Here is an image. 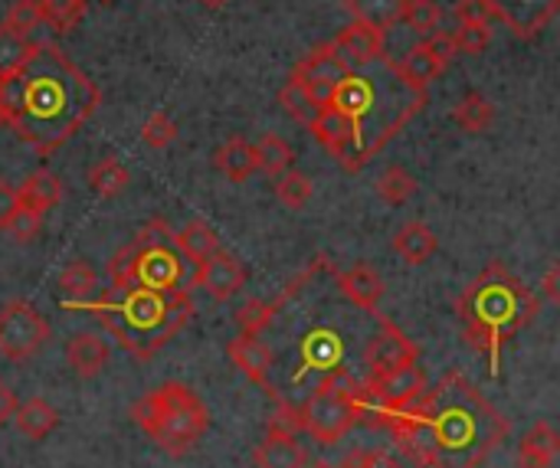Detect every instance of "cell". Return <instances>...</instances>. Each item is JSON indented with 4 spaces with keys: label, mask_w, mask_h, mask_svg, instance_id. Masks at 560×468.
Masks as SVG:
<instances>
[{
    "label": "cell",
    "mask_w": 560,
    "mask_h": 468,
    "mask_svg": "<svg viewBox=\"0 0 560 468\" xmlns=\"http://www.w3.org/2000/svg\"><path fill=\"white\" fill-rule=\"evenodd\" d=\"M341 354H345V344H341V338H338L335 331H328V328H318V331H312V335L302 341V364H305V371H322V374H328V371H335V367L341 364Z\"/></svg>",
    "instance_id": "cell-27"
},
{
    "label": "cell",
    "mask_w": 560,
    "mask_h": 468,
    "mask_svg": "<svg viewBox=\"0 0 560 468\" xmlns=\"http://www.w3.org/2000/svg\"><path fill=\"white\" fill-rule=\"evenodd\" d=\"M128 184H131V174L125 171V164H121L118 157H102V161L89 171V187H92L98 197H105V200L125 194Z\"/></svg>",
    "instance_id": "cell-32"
},
{
    "label": "cell",
    "mask_w": 560,
    "mask_h": 468,
    "mask_svg": "<svg viewBox=\"0 0 560 468\" xmlns=\"http://www.w3.org/2000/svg\"><path fill=\"white\" fill-rule=\"evenodd\" d=\"M338 289H341V295H345L351 305H358V308L377 315L381 299H384V279H381L371 266L361 262V266L341 269V272H338Z\"/></svg>",
    "instance_id": "cell-20"
},
{
    "label": "cell",
    "mask_w": 560,
    "mask_h": 468,
    "mask_svg": "<svg viewBox=\"0 0 560 468\" xmlns=\"http://www.w3.org/2000/svg\"><path fill=\"white\" fill-rule=\"evenodd\" d=\"M33 49H36L33 39L0 26V72H13L16 66H23L33 56Z\"/></svg>",
    "instance_id": "cell-41"
},
{
    "label": "cell",
    "mask_w": 560,
    "mask_h": 468,
    "mask_svg": "<svg viewBox=\"0 0 560 468\" xmlns=\"http://www.w3.org/2000/svg\"><path fill=\"white\" fill-rule=\"evenodd\" d=\"M312 177L308 174H302V171H282L279 177H276V197H279V203L282 207H289V210H302L308 200H312Z\"/></svg>",
    "instance_id": "cell-35"
},
{
    "label": "cell",
    "mask_w": 560,
    "mask_h": 468,
    "mask_svg": "<svg viewBox=\"0 0 560 468\" xmlns=\"http://www.w3.org/2000/svg\"><path fill=\"white\" fill-rule=\"evenodd\" d=\"M545 295L551 299V302H560V266L555 262L551 269H548V276H545Z\"/></svg>",
    "instance_id": "cell-49"
},
{
    "label": "cell",
    "mask_w": 560,
    "mask_h": 468,
    "mask_svg": "<svg viewBox=\"0 0 560 468\" xmlns=\"http://www.w3.org/2000/svg\"><path fill=\"white\" fill-rule=\"evenodd\" d=\"M335 56L348 66V69H361V66H371L374 59H384L387 56V43H384V33L368 26V23H358L351 20L331 43Z\"/></svg>",
    "instance_id": "cell-15"
},
{
    "label": "cell",
    "mask_w": 560,
    "mask_h": 468,
    "mask_svg": "<svg viewBox=\"0 0 560 468\" xmlns=\"http://www.w3.org/2000/svg\"><path fill=\"white\" fill-rule=\"evenodd\" d=\"M13 243H33V239H39V233H43V213H36V210H30V207H16V213L10 217V223H7V230H3Z\"/></svg>",
    "instance_id": "cell-43"
},
{
    "label": "cell",
    "mask_w": 560,
    "mask_h": 468,
    "mask_svg": "<svg viewBox=\"0 0 560 468\" xmlns=\"http://www.w3.org/2000/svg\"><path fill=\"white\" fill-rule=\"evenodd\" d=\"M105 3H108V0H105Z\"/></svg>",
    "instance_id": "cell-52"
},
{
    "label": "cell",
    "mask_w": 560,
    "mask_h": 468,
    "mask_svg": "<svg viewBox=\"0 0 560 468\" xmlns=\"http://www.w3.org/2000/svg\"><path fill=\"white\" fill-rule=\"evenodd\" d=\"M341 468H404L390 453H377V449H358L351 456H345Z\"/></svg>",
    "instance_id": "cell-45"
},
{
    "label": "cell",
    "mask_w": 560,
    "mask_h": 468,
    "mask_svg": "<svg viewBox=\"0 0 560 468\" xmlns=\"http://www.w3.org/2000/svg\"><path fill=\"white\" fill-rule=\"evenodd\" d=\"M390 66H394V72L404 79V85H410L417 95H427L430 82L440 79V75L446 72L450 62H443V59L433 52V46H430L427 39H420V43L407 52L404 62H390Z\"/></svg>",
    "instance_id": "cell-19"
},
{
    "label": "cell",
    "mask_w": 560,
    "mask_h": 468,
    "mask_svg": "<svg viewBox=\"0 0 560 468\" xmlns=\"http://www.w3.org/2000/svg\"><path fill=\"white\" fill-rule=\"evenodd\" d=\"M39 3V13L43 20L56 30V33H66L79 23L82 10H85V0H36Z\"/></svg>",
    "instance_id": "cell-40"
},
{
    "label": "cell",
    "mask_w": 560,
    "mask_h": 468,
    "mask_svg": "<svg viewBox=\"0 0 560 468\" xmlns=\"http://www.w3.org/2000/svg\"><path fill=\"white\" fill-rule=\"evenodd\" d=\"M358 420H361V387L341 367L322 374L318 387L299 407V430H305L322 446L341 443Z\"/></svg>",
    "instance_id": "cell-7"
},
{
    "label": "cell",
    "mask_w": 560,
    "mask_h": 468,
    "mask_svg": "<svg viewBox=\"0 0 560 468\" xmlns=\"http://www.w3.org/2000/svg\"><path fill=\"white\" fill-rule=\"evenodd\" d=\"M20 200H16V187H10L7 180H0V230H7L10 217L16 213Z\"/></svg>",
    "instance_id": "cell-47"
},
{
    "label": "cell",
    "mask_w": 560,
    "mask_h": 468,
    "mask_svg": "<svg viewBox=\"0 0 560 468\" xmlns=\"http://www.w3.org/2000/svg\"><path fill=\"white\" fill-rule=\"evenodd\" d=\"M312 468H335V466H328V463H315Z\"/></svg>",
    "instance_id": "cell-51"
},
{
    "label": "cell",
    "mask_w": 560,
    "mask_h": 468,
    "mask_svg": "<svg viewBox=\"0 0 560 468\" xmlns=\"http://www.w3.org/2000/svg\"><path fill=\"white\" fill-rule=\"evenodd\" d=\"M98 295H102L98 272L89 262L72 259L59 272V305L66 312H92L98 305Z\"/></svg>",
    "instance_id": "cell-16"
},
{
    "label": "cell",
    "mask_w": 560,
    "mask_h": 468,
    "mask_svg": "<svg viewBox=\"0 0 560 468\" xmlns=\"http://www.w3.org/2000/svg\"><path fill=\"white\" fill-rule=\"evenodd\" d=\"M197 289H203L213 302H230L233 295H240V289L246 285V269L233 253L217 249L213 256H207L197 272H194Z\"/></svg>",
    "instance_id": "cell-14"
},
{
    "label": "cell",
    "mask_w": 560,
    "mask_h": 468,
    "mask_svg": "<svg viewBox=\"0 0 560 468\" xmlns=\"http://www.w3.org/2000/svg\"><path fill=\"white\" fill-rule=\"evenodd\" d=\"M436 246H440L436 233H433L427 223H420V220L404 223V226L397 230V236H394V253H397L404 262H410V266H423V262L436 253Z\"/></svg>",
    "instance_id": "cell-25"
},
{
    "label": "cell",
    "mask_w": 560,
    "mask_h": 468,
    "mask_svg": "<svg viewBox=\"0 0 560 468\" xmlns=\"http://www.w3.org/2000/svg\"><path fill=\"white\" fill-rule=\"evenodd\" d=\"M489 10L518 39H535L558 16L560 0H489Z\"/></svg>",
    "instance_id": "cell-13"
},
{
    "label": "cell",
    "mask_w": 560,
    "mask_h": 468,
    "mask_svg": "<svg viewBox=\"0 0 560 468\" xmlns=\"http://www.w3.org/2000/svg\"><path fill=\"white\" fill-rule=\"evenodd\" d=\"M308 128H312L315 141L325 144L341 161V167L348 171V164L354 161V131H351V121L335 105H322Z\"/></svg>",
    "instance_id": "cell-18"
},
{
    "label": "cell",
    "mask_w": 560,
    "mask_h": 468,
    "mask_svg": "<svg viewBox=\"0 0 560 468\" xmlns=\"http://www.w3.org/2000/svg\"><path fill=\"white\" fill-rule=\"evenodd\" d=\"M213 167H217L226 180H233V184L253 177V174L259 171V167H256L253 141H246V138H230L223 148L213 151Z\"/></svg>",
    "instance_id": "cell-24"
},
{
    "label": "cell",
    "mask_w": 560,
    "mask_h": 468,
    "mask_svg": "<svg viewBox=\"0 0 560 468\" xmlns=\"http://www.w3.org/2000/svg\"><path fill=\"white\" fill-rule=\"evenodd\" d=\"M400 20H407V26H410L420 39H427V36H433V33L440 30V23H443V7H440L436 0H407Z\"/></svg>",
    "instance_id": "cell-36"
},
{
    "label": "cell",
    "mask_w": 560,
    "mask_h": 468,
    "mask_svg": "<svg viewBox=\"0 0 560 468\" xmlns=\"http://www.w3.org/2000/svg\"><path fill=\"white\" fill-rule=\"evenodd\" d=\"M13 423H16V430H20L26 440L43 443V440L59 426V413H56L43 397H33V400H26V403H16Z\"/></svg>",
    "instance_id": "cell-28"
},
{
    "label": "cell",
    "mask_w": 560,
    "mask_h": 468,
    "mask_svg": "<svg viewBox=\"0 0 560 468\" xmlns=\"http://www.w3.org/2000/svg\"><path fill=\"white\" fill-rule=\"evenodd\" d=\"M560 453V436L551 423H535L518 443V468H551Z\"/></svg>",
    "instance_id": "cell-23"
},
{
    "label": "cell",
    "mask_w": 560,
    "mask_h": 468,
    "mask_svg": "<svg viewBox=\"0 0 560 468\" xmlns=\"http://www.w3.org/2000/svg\"><path fill=\"white\" fill-rule=\"evenodd\" d=\"M3 26H7V30H13V33H20V36H26V39H33V43H39V39H36V33H39L43 26H49V23L43 20V13H39V3H36V0H16V3L7 10Z\"/></svg>",
    "instance_id": "cell-37"
},
{
    "label": "cell",
    "mask_w": 560,
    "mask_h": 468,
    "mask_svg": "<svg viewBox=\"0 0 560 468\" xmlns=\"http://www.w3.org/2000/svg\"><path fill=\"white\" fill-rule=\"evenodd\" d=\"M256 468H305V449L299 446L295 433L266 430V440L253 453Z\"/></svg>",
    "instance_id": "cell-22"
},
{
    "label": "cell",
    "mask_w": 560,
    "mask_h": 468,
    "mask_svg": "<svg viewBox=\"0 0 560 468\" xmlns=\"http://www.w3.org/2000/svg\"><path fill=\"white\" fill-rule=\"evenodd\" d=\"M371 426L390 430L394 443L427 468H479L509 436L502 413L466 377L450 371L440 384L420 394L407 410H377L361 403Z\"/></svg>",
    "instance_id": "cell-1"
},
{
    "label": "cell",
    "mask_w": 560,
    "mask_h": 468,
    "mask_svg": "<svg viewBox=\"0 0 560 468\" xmlns=\"http://www.w3.org/2000/svg\"><path fill=\"white\" fill-rule=\"evenodd\" d=\"M453 121L466 131V134H486L495 125V105L492 98H486L482 92H466L456 108H453Z\"/></svg>",
    "instance_id": "cell-30"
},
{
    "label": "cell",
    "mask_w": 560,
    "mask_h": 468,
    "mask_svg": "<svg viewBox=\"0 0 560 468\" xmlns=\"http://www.w3.org/2000/svg\"><path fill=\"white\" fill-rule=\"evenodd\" d=\"M49 341V321L30 302H7L0 308V354L7 361H30Z\"/></svg>",
    "instance_id": "cell-8"
},
{
    "label": "cell",
    "mask_w": 560,
    "mask_h": 468,
    "mask_svg": "<svg viewBox=\"0 0 560 468\" xmlns=\"http://www.w3.org/2000/svg\"><path fill=\"white\" fill-rule=\"evenodd\" d=\"M541 312L538 295L512 276L502 262H489L459 295L456 315L463 321L466 341L476 354H482L499 374V354L505 341H512L522 328H528Z\"/></svg>",
    "instance_id": "cell-3"
},
{
    "label": "cell",
    "mask_w": 560,
    "mask_h": 468,
    "mask_svg": "<svg viewBox=\"0 0 560 468\" xmlns=\"http://www.w3.org/2000/svg\"><path fill=\"white\" fill-rule=\"evenodd\" d=\"M138 430L167 456H187L210 426V413L203 400L187 384H164L151 394H144L131 410Z\"/></svg>",
    "instance_id": "cell-5"
},
{
    "label": "cell",
    "mask_w": 560,
    "mask_h": 468,
    "mask_svg": "<svg viewBox=\"0 0 560 468\" xmlns=\"http://www.w3.org/2000/svg\"><path fill=\"white\" fill-rule=\"evenodd\" d=\"M423 390H427V374L417 364H404L397 371L371 377V384L361 387V403L397 413V410H407L410 403H417Z\"/></svg>",
    "instance_id": "cell-9"
},
{
    "label": "cell",
    "mask_w": 560,
    "mask_h": 468,
    "mask_svg": "<svg viewBox=\"0 0 560 468\" xmlns=\"http://www.w3.org/2000/svg\"><path fill=\"white\" fill-rule=\"evenodd\" d=\"M453 43H456V52L479 56L492 43V26L489 23H459V30L453 33Z\"/></svg>",
    "instance_id": "cell-44"
},
{
    "label": "cell",
    "mask_w": 560,
    "mask_h": 468,
    "mask_svg": "<svg viewBox=\"0 0 560 468\" xmlns=\"http://www.w3.org/2000/svg\"><path fill=\"white\" fill-rule=\"evenodd\" d=\"M377 318H381V315H377ZM417 358H420L417 341H410L394 321L381 318V331H377V335L368 341V348H364V364H368V371L377 377V374L397 371V367H404V364H417Z\"/></svg>",
    "instance_id": "cell-12"
},
{
    "label": "cell",
    "mask_w": 560,
    "mask_h": 468,
    "mask_svg": "<svg viewBox=\"0 0 560 468\" xmlns=\"http://www.w3.org/2000/svg\"><path fill=\"white\" fill-rule=\"evenodd\" d=\"M102 328L131 358H154L167 341H174L194 318V299L187 289H144V285H112L98 295L92 308Z\"/></svg>",
    "instance_id": "cell-4"
},
{
    "label": "cell",
    "mask_w": 560,
    "mask_h": 468,
    "mask_svg": "<svg viewBox=\"0 0 560 468\" xmlns=\"http://www.w3.org/2000/svg\"><path fill=\"white\" fill-rule=\"evenodd\" d=\"M174 246H177V253L184 256V262L200 266L207 256H213V253L220 249V239H217V233H213L203 220H190V223H184V226L174 233Z\"/></svg>",
    "instance_id": "cell-29"
},
{
    "label": "cell",
    "mask_w": 560,
    "mask_h": 468,
    "mask_svg": "<svg viewBox=\"0 0 560 468\" xmlns=\"http://www.w3.org/2000/svg\"><path fill=\"white\" fill-rule=\"evenodd\" d=\"M112 285H144V289H184V256L174 246V233L164 220L141 226L128 246H121L108 262Z\"/></svg>",
    "instance_id": "cell-6"
},
{
    "label": "cell",
    "mask_w": 560,
    "mask_h": 468,
    "mask_svg": "<svg viewBox=\"0 0 560 468\" xmlns=\"http://www.w3.org/2000/svg\"><path fill=\"white\" fill-rule=\"evenodd\" d=\"M404 3H407V0H345V10L351 13V20L368 23V26L387 33L390 26L400 23Z\"/></svg>",
    "instance_id": "cell-31"
},
{
    "label": "cell",
    "mask_w": 560,
    "mask_h": 468,
    "mask_svg": "<svg viewBox=\"0 0 560 468\" xmlns=\"http://www.w3.org/2000/svg\"><path fill=\"white\" fill-rule=\"evenodd\" d=\"M253 151H256V167L266 171L269 177H279L282 171H289L292 167V157H295V151L289 148V141L279 138V134H262L253 144Z\"/></svg>",
    "instance_id": "cell-33"
},
{
    "label": "cell",
    "mask_w": 560,
    "mask_h": 468,
    "mask_svg": "<svg viewBox=\"0 0 560 468\" xmlns=\"http://www.w3.org/2000/svg\"><path fill=\"white\" fill-rule=\"evenodd\" d=\"M13 413H16V394L7 384H0V426L13 420Z\"/></svg>",
    "instance_id": "cell-48"
},
{
    "label": "cell",
    "mask_w": 560,
    "mask_h": 468,
    "mask_svg": "<svg viewBox=\"0 0 560 468\" xmlns=\"http://www.w3.org/2000/svg\"><path fill=\"white\" fill-rule=\"evenodd\" d=\"M328 105H335L351 121V131H354V161L348 164V171L358 174V154L364 151V118H368V112L374 105V85H371V79L368 75H358V72H348L338 82V89H335V95H331Z\"/></svg>",
    "instance_id": "cell-11"
},
{
    "label": "cell",
    "mask_w": 560,
    "mask_h": 468,
    "mask_svg": "<svg viewBox=\"0 0 560 468\" xmlns=\"http://www.w3.org/2000/svg\"><path fill=\"white\" fill-rule=\"evenodd\" d=\"M456 16L459 23H489L492 10L489 0H456Z\"/></svg>",
    "instance_id": "cell-46"
},
{
    "label": "cell",
    "mask_w": 560,
    "mask_h": 468,
    "mask_svg": "<svg viewBox=\"0 0 560 468\" xmlns=\"http://www.w3.org/2000/svg\"><path fill=\"white\" fill-rule=\"evenodd\" d=\"M279 105H282V108H285V115H289V118H295L299 125H312V118H315V115H318V108H322V105H318V102H315V98H312L299 82H292V79L282 85V92H279Z\"/></svg>",
    "instance_id": "cell-38"
},
{
    "label": "cell",
    "mask_w": 560,
    "mask_h": 468,
    "mask_svg": "<svg viewBox=\"0 0 560 468\" xmlns=\"http://www.w3.org/2000/svg\"><path fill=\"white\" fill-rule=\"evenodd\" d=\"M20 207H30L36 213H49L62 200V180L52 171H36L16 187Z\"/></svg>",
    "instance_id": "cell-26"
},
{
    "label": "cell",
    "mask_w": 560,
    "mask_h": 468,
    "mask_svg": "<svg viewBox=\"0 0 560 468\" xmlns=\"http://www.w3.org/2000/svg\"><path fill=\"white\" fill-rule=\"evenodd\" d=\"M98 105V85L52 39L36 43L13 72H0V128L43 157L72 141Z\"/></svg>",
    "instance_id": "cell-2"
},
{
    "label": "cell",
    "mask_w": 560,
    "mask_h": 468,
    "mask_svg": "<svg viewBox=\"0 0 560 468\" xmlns=\"http://www.w3.org/2000/svg\"><path fill=\"white\" fill-rule=\"evenodd\" d=\"M207 7H223V3H230V0H203Z\"/></svg>",
    "instance_id": "cell-50"
},
{
    "label": "cell",
    "mask_w": 560,
    "mask_h": 468,
    "mask_svg": "<svg viewBox=\"0 0 560 468\" xmlns=\"http://www.w3.org/2000/svg\"><path fill=\"white\" fill-rule=\"evenodd\" d=\"M66 361L79 381H92L105 371L108 364V344L98 335H72L66 341Z\"/></svg>",
    "instance_id": "cell-21"
},
{
    "label": "cell",
    "mask_w": 560,
    "mask_h": 468,
    "mask_svg": "<svg viewBox=\"0 0 560 468\" xmlns=\"http://www.w3.org/2000/svg\"><path fill=\"white\" fill-rule=\"evenodd\" d=\"M279 312V302H259V299H249L246 305L236 308V325H240V335H259L262 328L272 325Z\"/></svg>",
    "instance_id": "cell-39"
},
{
    "label": "cell",
    "mask_w": 560,
    "mask_h": 468,
    "mask_svg": "<svg viewBox=\"0 0 560 468\" xmlns=\"http://www.w3.org/2000/svg\"><path fill=\"white\" fill-rule=\"evenodd\" d=\"M226 354H230L233 367H236L246 381H253L256 387H262L269 397H279L276 387H269L272 351H269L256 335H240V338H233V341L226 344Z\"/></svg>",
    "instance_id": "cell-17"
},
{
    "label": "cell",
    "mask_w": 560,
    "mask_h": 468,
    "mask_svg": "<svg viewBox=\"0 0 560 468\" xmlns=\"http://www.w3.org/2000/svg\"><path fill=\"white\" fill-rule=\"evenodd\" d=\"M374 190H377V197H381L384 203L400 207V203H407V200L417 194V177H413L410 171H404L400 164H394V167H387V171L377 177Z\"/></svg>",
    "instance_id": "cell-34"
},
{
    "label": "cell",
    "mask_w": 560,
    "mask_h": 468,
    "mask_svg": "<svg viewBox=\"0 0 560 468\" xmlns=\"http://www.w3.org/2000/svg\"><path fill=\"white\" fill-rule=\"evenodd\" d=\"M351 69L335 56L331 46H318L312 56H305L295 69H292V82H299L318 105H328L338 82L348 75Z\"/></svg>",
    "instance_id": "cell-10"
},
{
    "label": "cell",
    "mask_w": 560,
    "mask_h": 468,
    "mask_svg": "<svg viewBox=\"0 0 560 468\" xmlns=\"http://www.w3.org/2000/svg\"><path fill=\"white\" fill-rule=\"evenodd\" d=\"M141 138H144V144L161 151L177 141V121L167 112H151L141 125Z\"/></svg>",
    "instance_id": "cell-42"
}]
</instances>
